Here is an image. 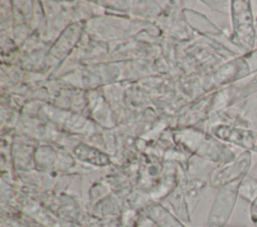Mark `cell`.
I'll use <instances>...</instances> for the list:
<instances>
[{"label": "cell", "mask_w": 257, "mask_h": 227, "mask_svg": "<svg viewBox=\"0 0 257 227\" xmlns=\"http://www.w3.org/2000/svg\"><path fill=\"white\" fill-rule=\"evenodd\" d=\"M254 74L250 58L246 53L235 57L220 67L215 73L213 80L217 85H232Z\"/></svg>", "instance_id": "obj_5"}, {"label": "cell", "mask_w": 257, "mask_h": 227, "mask_svg": "<svg viewBox=\"0 0 257 227\" xmlns=\"http://www.w3.org/2000/svg\"><path fill=\"white\" fill-rule=\"evenodd\" d=\"M239 197L248 201L250 204L257 198V179L246 175L239 187Z\"/></svg>", "instance_id": "obj_7"}, {"label": "cell", "mask_w": 257, "mask_h": 227, "mask_svg": "<svg viewBox=\"0 0 257 227\" xmlns=\"http://www.w3.org/2000/svg\"><path fill=\"white\" fill-rule=\"evenodd\" d=\"M254 225H255V227H257V223H256V224H254Z\"/></svg>", "instance_id": "obj_11"}, {"label": "cell", "mask_w": 257, "mask_h": 227, "mask_svg": "<svg viewBox=\"0 0 257 227\" xmlns=\"http://www.w3.org/2000/svg\"><path fill=\"white\" fill-rule=\"evenodd\" d=\"M227 227H243V226H227Z\"/></svg>", "instance_id": "obj_10"}, {"label": "cell", "mask_w": 257, "mask_h": 227, "mask_svg": "<svg viewBox=\"0 0 257 227\" xmlns=\"http://www.w3.org/2000/svg\"><path fill=\"white\" fill-rule=\"evenodd\" d=\"M255 29H256V38H257V16L255 18Z\"/></svg>", "instance_id": "obj_9"}, {"label": "cell", "mask_w": 257, "mask_h": 227, "mask_svg": "<svg viewBox=\"0 0 257 227\" xmlns=\"http://www.w3.org/2000/svg\"><path fill=\"white\" fill-rule=\"evenodd\" d=\"M233 37L238 49L243 53H249L255 48L256 29L251 1L234 0L231 7Z\"/></svg>", "instance_id": "obj_1"}, {"label": "cell", "mask_w": 257, "mask_h": 227, "mask_svg": "<svg viewBox=\"0 0 257 227\" xmlns=\"http://www.w3.org/2000/svg\"><path fill=\"white\" fill-rule=\"evenodd\" d=\"M241 181L242 179L219 188L208 216V227H227L239 197Z\"/></svg>", "instance_id": "obj_2"}, {"label": "cell", "mask_w": 257, "mask_h": 227, "mask_svg": "<svg viewBox=\"0 0 257 227\" xmlns=\"http://www.w3.org/2000/svg\"><path fill=\"white\" fill-rule=\"evenodd\" d=\"M249 214H250V219H251L252 223L256 224L257 223V198H256L255 201H253L250 204Z\"/></svg>", "instance_id": "obj_8"}, {"label": "cell", "mask_w": 257, "mask_h": 227, "mask_svg": "<svg viewBox=\"0 0 257 227\" xmlns=\"http://www.w3.org/2000/svg\"><path fill=\"white\" fill-rule=\"evenodd\" d=\"M256 179H257V178H256Z\"/></svg>", "instance_id": "obj_12"}, {"label": "cell", "mask_w": 257, "mask_h": 227, "mask_svg": "<svg viewBox=\"0 0 257 227\" xmlns=\"http://www.w3.org/2000/svg\"><path fill=\"white\" fill-rule=\"evenodd\" d=\"M212 132L220 141L257 154V130L231 124H218L213 127Z\"/></svg>", "instance_id": "obj_3"}, {"label": "cell", "mask_w": 257, "mask_h": 227, "mask_svg": "<svg viewBox=\"0 0 257 227\" xmlns=\"http://www.w3.org/2000/svg\"><path fill=\"white\" fill-rule=\"evenodd\" d=\"M236 125L256 130L257 128V92L240 101L239 109L235 111Z\"/></svg>", "instance_id": "obj_6"}, {"label": "cell", "mask_w": 257, "mask_h": 227, "mask_svg": "<svg viewBox=\"0 0 257 227\" xmlns=\"http://www.w3.org/2000/svg\"><path fill=\"white\" fill-rule=\"evenodd\" d=\"M251 166L252 152L244 150L235 158L234 161L214 172L211 177V183L214 187L220 188L225 184L243 179L248 175Z\"/></svg>", "instance_id": "obj_4"}]
</instances>
